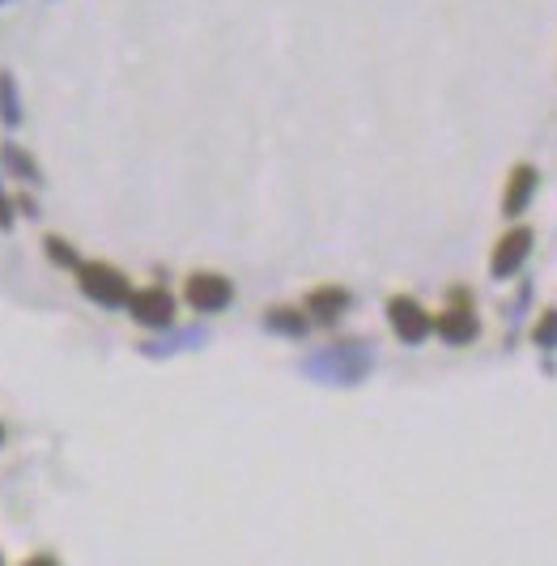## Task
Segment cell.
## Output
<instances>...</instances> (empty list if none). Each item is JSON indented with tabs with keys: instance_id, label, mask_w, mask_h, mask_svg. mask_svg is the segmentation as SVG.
<instances>
[{
	"instance_id": "1",
	"label": "cell",
	"mask_w": 557,
	"mask_h": 566,
	"mask_svg": "<svg viewBox=\"0 0 557 566\" xmlns=\"http://www.w3.org/2000/svg\"><path fill=\"white\" fill-rule=\"evenodd\" d=\"M77 285H82L94 303H103V307H124V303L133 298L128 277H124L115 264H103V260H85V264H77Z\"/></svg>"
},
{
	"instance_id": "2",
	"label": "cell",
	"mask_w": 557,
	"mask_h": 566,
	"mask_svg": "<svg viewBox=\"0 0 557 566\" xmlns=\"http://www.w3.org/2000/svg\"><path fill=\"white\" fill-rule=\"evenodd\" d=\"M388 324L391 333L400 340H409V345H418L434 333V315L421 307L418 298H409V294H391L388 298Z\"/></svg>"
},
{
	"instance_id": "3",
	"label": "cell",
	"mask_w": 557,
	"mask_h": 566,
	"mask_svg": "<svg viewBox=\"0 0 557 566\" xmlns=\"http://www.w3.org/2000/svg\"><path fill=\"white\" fill-rule=\"evenodd\" d=\"M183 298H188V307H196V312H222V307H230V298H234V285H230V277H222V273H192L188 282H183Z\"/></svg>"
},
{
	"instance_id": "4",
	"label": "cell",
	"mask_w": 557,
	"mask_h": 566,
	"mask_svg": "<svg viewBox=\"0 0 557 566\" xmlns=\"http://www.w3.org/2000/svg\"><path fill=\"white\" fill-rule=\"evenodd\" d=\"M434 328H439V337L451 340V345H469V340H476L481 324H476V312H473V303H469V294H451V307L434 319Z\"/></svg>"
},
{
	"instance_id": "5",
	"label": "cell",
	"mask_w": 557,
	"mask_h": 566,
	"mask_svg": "<svg viewBox=\"0 0 557 566\" xmlns=\"http://www.w3.org/2000/svg\"><path fill=\"white\" fill-rule=\"evenodd\" d=\"M128 312H133V319H137V324H145V328H167L170 319H175V298H170L162 285L133 290Z\"/></svg>"
},
{
	"instance_id": "6",
	"label": "cell",
	"mask_w": 557,
	"mask_h": 566,
	"mask_svg": "<svg viewBox=\"0 0 557 566\" xmlns=\"http://www.w3.org/2000/svg\"><path fill=\"white\" fill-rule=\"evenodd\" d=\"M532 252V230L528 227H515L506 230L498 239V248L490 252V269H494V277H511Z\"/></svg>"
},
{
	"instance_id": "7",
	"label": "cell",
	"mask_w": 557,
	"mask_h": 566,
	"mask_svg": "<svg viewBox=\"0 0 557 566\" xmlns=\"http://www.w3.org/2000/svg\"><path fill=\"white\" fill-rule=\"evenodd\" d=\"M532 192H536V170L528 163H519V167L511 170V179H506V192H502V213H524L528 209Z\"/></svg>"
},
{
	"instance_id": "8",
	"label": "cell",
	"mask_w": 557,
	"mask_h": 566,
	"mask_svg": "<svg viewBox=\"0 0 557 566\" xmlns=\"http://www.w3.org/2000/svg\"><path fill=\"white\" fill-rule=\"evenodd\" d=\"M307 307L315 319L333 324L336 315H345V307H349V294H345L340 285H319V290H311L307 294Z\"/></svg>"
},
{
	"instance_id": "9",
	"label": "cell",
	"mask_w": 557,
	"mask_h": 566,
	"mask_svg": "<svg viewBox=\"0 0 557 566\" xmlns=\"http://www.w3.org/2000/svg\"><path fill=\"white\" fill-rule=\"evenodd\" d=\"M269 324H273V328H285V333H303V328H307V319H303V315L285 312V307L269 312Z\"/></svg>"
},
{
	"instance_id": "10",
	"label": "cell",
	"mask_w": 557,
	"mask_h": 566,
	"mask_svg": "<svg viewBox=\"0 0 557 566\" xmlns=\"http://www.w3.org/2000/svg\"><path fill=\"white\" fill-rule=\"evenodd\" d=\"M557 337V315H545V324H536V340L540 345H554Z\"/></svg>"
},
{
	"instance_id": "11",
	"label": "cell",
	"mask_w": 557,
	"mask_h": 566,
	"mask_svg": "<svg viewBox=\"0 0 557 566\" xmlns=\"http://www.w3.org/2000/svg\"><path fill=\"white\" fill-rule=\"evenodd\" d=\"M22 566H60V563L52 558V554H34V558H27Z\"/></svg>"
},
{
	"instance_id": "12",
	"label": "cell",
	"mask_w": 557,
	"mask_h": 566,
	"mask_svg": "<svg viewBox=\"0 0 557 566\" xmlns=\"http://www.w3.org/2000/svg\"><path fill=\"white\" fill-rule=\"evenodd\" d=\"M0 443H4V426H0Z\"/></svg>"
}]
</instances>
